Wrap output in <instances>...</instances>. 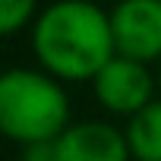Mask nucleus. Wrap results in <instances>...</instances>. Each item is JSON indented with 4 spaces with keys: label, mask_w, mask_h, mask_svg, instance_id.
Instances as JSON below:
<instances>
[{
    "label": "nucleus",
    "mask_w": 161,
    "mask_h": 161,
    "mask_svg": "<svg viewBox=\"0 0 161 161\" xmlns=\"http://www.w3.org/2000/svg\"><path fill=\"white\" fill-rule=\"evenodd\" d=\"M32 51L41 69L54 79H95L117 57L111 13L95 7L92 0H57L35 19Z\"/></svg>",
    "instance_id": "nucleus-1"
},
{
    "label": "nucleus",
    "mask_w": 161,
    "mask_h": 161,
    "mask_svg": "<svg viewBox=\"0 0 161 161\" xmlns=\"http://www.w3.org/2000/svg\"><path fill=\"white\" fill-rule=\"evenodd\" d=\"M69 126V98L51 73H0V136L19 145L57 142Z\"/></svg>",
    "instance_id": "nucleus-2"
},
{
    "label": "nucleus",
    "mask_w": 161,
    "mask_h": 161,
    "mask_svg": "<svg viewBox=\"0 0 161 161\" xmlns=\"http://www.w3.org/2000/svg\"><path fill=\"white\" fill-rule=\"evenodd\" d=\"M95 98L104 111L120 114V117H136L142 108L155 101V79L145 63L130 60V57H114L95 79Z\"/></svg>",
    "instance_id": "nucleus-3"
},
{
    "label": "nucleus",
    "mask_w": 161,
    "mask_h": 161,
    "mask_svg": "<svg viewBox=\"0 0 161 161\" xmlns=\"http://www.w3.org/2000/svg\"><path fill=\"white\" fill-rule=\"evenodd\" d=\"M111 32L120 57L161 60V0H120L111 10Z\"/></svg>",
    "instance_id": "nucleus-4"
},
{
    "label": "nucleus",
    "mask_w": 161,
    "mask_h": 161,
    "mask_svg": "<svg viewBox=\"0 0 161 161\" xmlns=\"http://www.w3.org/2000/svg\"><path fill=\"white\" fill-rule=\"evenodd\" d=\"M57 161H130L126 133L104 120H82L69 123L63 136L54 142Z\"/></svg>",
    "instance_id": "nucleus-5"
},
{
    "label": "nucleus",
    "mask_w": 161,
    "mask_h": 161,
    "mask_svg": "<svg viewBox=\"0 0 161 161\" xmlns=\"http://www.w3.org/2000/svg\"><path fill=\"white\" fill-rule=\"evenodd\" d=\"M126 145L136 161H161V98L142 108L126 123Z\"/></svg>",
    "instance_id": "nucleus-6"
},
{
    "label": "nucleus",
    "mask_w": 161,
    "mask_h": 161,
    "mask_svg": "<svg viewBox=\"0 0 161 161\" xmlns=\"http://www.w3.org/2000/svg\"><path fill=\"white\" fill-rule=\"evenodd\" d=\"M38 0H0V38L19 32L35 16Z\"/></svg>",
    "instance_id": "nucleus-7"
},
{
    "label": "nucleus",
    "mask_w": 161,
    "mask_h": 161,
    "mask_svg": "<svg viewBox=\"0 0 161 161\" xmlns=\"http://www.w3.org/2000/svg\"><path fill=\"white\" fill-rule=\"evenodd\" d=\"M22 161H57V148L54 142H44V145H29Z\"/></svg>",
    "instance_id": "nucleus-8"
},
{
    "label": "nucleus",
    "mask_w": 161,
    "mask_h": 161,
    "mask_svg": "<svg viewBox=\"0 0 161 161\" xmlns=\"http://www.w3.org/2000/svg\"><path fill=\"white\" fill-rule=\"evenodd\" d=\"M158 89H161V60H158Z\"/></svg>",
    "instance_id": "nucleus-9"
}]
</instances>
